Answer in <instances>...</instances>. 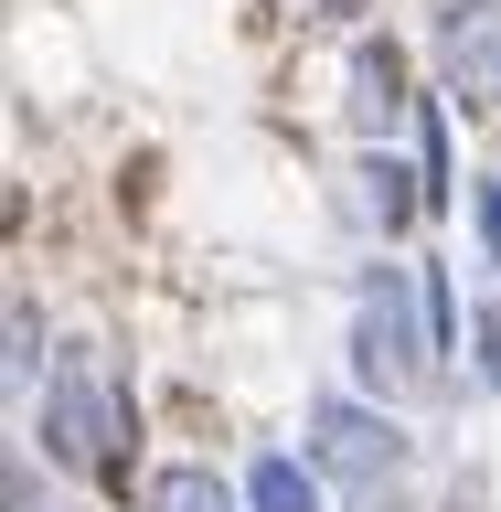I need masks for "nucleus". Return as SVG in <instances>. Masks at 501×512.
I'll use <instances>...</instances> for the list:
<instances>
[{
    "instance_id": "obj_1",
    "label": "nucleus",
    "mask_w": 501,
    "mask_h": 512,
    "mask_svg": "<svg viewBox=\"0 0 501 512\" xmlns=\"http://www.w3.org/2000/svg\"><path fill=\"white\" fill-rule=\"evenodd\" d=\"M32 438H43V459L86 470L96 491H128V459H139V416H128V395L107 384V363H96V352H54Z\"/></svg>"
},
{
    "instance_id": "obj_2",
    "label": "nucleus",
    "mask_w": 501,
    "mask_h": 512,
    "mask_svg": "<svg viewBox=\"0 0 501 512\" xmlns=\"http://www.w3.org/2000/svg\"><path fill=\"white\" fill-rule=\"evenodd\" d=\"M448 363L438 342H427V299H416V267H395V256H374L363 278H352V384L363 395H427Z\"/></svg>"
},
{
    "instance_id": "obj_3",
    "label": "nucleus",
    "mask_w": 501,
    "mask_h": 512,
    "mask_svg": "<svg viewBox=\"0 0 501 512\" xmlns=\"http://www.w3.org/2000/svg\"><path fill=\"white\" fill-rule=\"evenodd\" d=\"M310 459H320L331 480L384 491V480L406 470V427H395L384 395H310Z\"/></svg>"
},
{
    "instance_id": "obj_4",
    "label": "nucleus",
    "mask_w": 501,
    "mask_h": 512,
    "mask_svg": "<svg viewBox=\"0 0 501 512\" xmlns=\"http://www.w3.org/2000/svg\"><path fill=\"white\" fill-rule=\"evenodd\" d=\"M427 43H438V86L459 107H501V0H438Z\"/></svg>"
},
{
    "instance_id": "obj_5",
    "label": "nucleus",
    "mask_w": 501,
    "mask_h": 512,
    "mask_svg": "<svg viewBox=\"0 0 501 512\" xmlns=\"http://www.w3.org/2000/svg\"><path fill=\"white\" fill-rule=\"evenodd\" d=\"M395 128H416V64L395 32H352V139L384 150Z\"/></svg>"
},
{
    "instance_id": "obj_6",
    "label": "nucleus",
    "mask_w": 501,
    "mask_h": 512,
    "mask_svg": "<svg viewBox=\"0 0 501 512\" xmlns=\"http://www.w3.org/2000/svg\"><path fill=\"white\" fill-rule=\"evenodd\" d=\"M139 512H246V480H224L214 459H171L139 480Z\"/></svg>"
},
{
    "instance_id": "obj_7",
    "label": "nucleus",
    "mask_w": 501,
    "mask_h": 512,
    "mask_svg": "<svg viewBox=\"0 0 501 512\" xmlns=\"http://www.w3.org/2000/svg\"><path fill=\"white\" fill-rule=\"evenodd\" d=\"M363 214H374V235H406V224H427V171H406L395 150H363Z\"/></svg>"
},
{
    "instance_id": "obj_8",
    "label": "nucleus",
    "mask_w": 501,
    "mask_h": 512,
    "mask_svg": "<svg viewBox=\"0 0 501 512\" xmlns=\"http://www.w3.org/2000/svg\"><path fill=\"white\" fill-rule=\"evenodd\" d=\"M320 480H331L320 459H288V448H267V459L246 470V512H331V502H320Z\"/></svg>"
},
{
    "instance_id": "obj_9",
    "label": "nucleus",
    "mask_w": 501,
    "mask_h": 512,
    "mask_svg": "<svg viewBox=\"0 0 501 512\" xmlns=\"http://www.w3.org/2000/svg\"><path fill=\"white\" fill-rule=\"evenodd\" d=\"M448 107H459L448 86H427V96H416V171H427V214H448V203H459V150H448Z\"/></svg>"
},
{
    "instance_id": "obj_10",
    "label": "nucleus",
    "mask_w": 501,
    "mask_h": 512,
    "mask_svg": "<svg viewBox=\"0 0 501 512\" xmlns=\"http://www.w3.org/2000/svg\"><path fill=\"white\" fill-rule=\"evenodd\" d=\"M416 299H427V342H438V363L459 352V288H448V256H416Z\"/></svg>"
},
{
    "instance_id": "obj_11",
    "label": "nucleus",
    "mask_w": 501,
    "mask_h": 512,
    "mask_svg": "<svg viewBox=\"0 0 501 512\" xmlns=\"http://www.w3.org/2000/svg\"><path fill=\"white\" fill-rule=\"evenodd\" d=\"M470 224H480V267L501 278V171H470Z\"/></svg>"
},
{
    "instance_id": "obj_12",
    "label": "nucleus",
    "mask_w": 501,
    "mask_h": 512,
    "mask_svg": "<svg viewBox=\"0 0 501 512\" xmlns=\"http://www.w3.org/2000/svg\"><path fill=\"white\" fill-rule=\"evenodd\" d=\"M43 374V331H32V299L11 288V384H32Z\"/></svg>"
},
{
    "instance_id": "obj_13",
    "label": "nucleus",
    "mask_w": 501,
    "mask_h": 512,
    "mask_svg": "<svg viewBox=\"0 0 501 512\" xmlns=\"http://www.w3.org/2000/svg\"><path fill=\"white\" fill-rule=\"evenodd\" d=\"M320 22L331 32H374V0H320Z\"/></svg>"
}]
</instances>
